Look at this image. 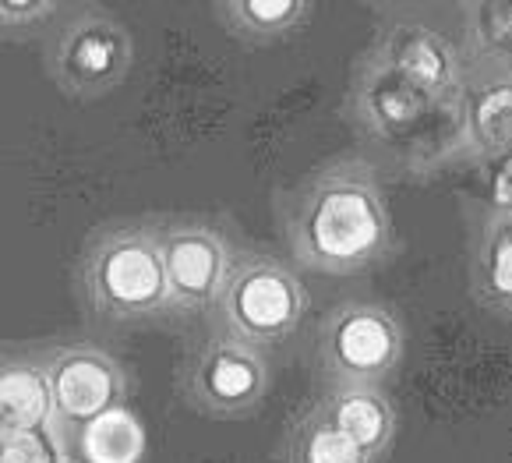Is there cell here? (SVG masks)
<instances>
[{"mask_svg": "<svg viewBox=\"0 0 512 463\" xmlns=\"http://www.w3.org/2000/svg\"><path fill=\"white\" fill-rule=\"evenodd\" d=\"M57 463H71V460H57Z\"/></svg>", "mask_w": 512, "mask_h": 463, "instance_id": "21", "label": "cell"}, {"mask_svg": "<svg viewBox=\"0 0 512 463\" xmlns=\"http://www.w3.org/2000/svg\"><path fill=\"white\" fill-rule=\"evenodd\" d=\"M0 428H18V432L50 428V396L39 357L0 354Z\"/></svg>", "mask_w": 512, "mask_h": 463, "instance_id": "15", "label": "cell"}, {"mask_svg": "<svg viewBox=\"0 0 512 463\" xmlns=\"http://www.w3.org/2000/svg\"><path fill=\"white\" fill-rule=\"evenodd\" d=\"M152 227L163 259L170 319L209 315L237 259L234 237L209 216H152Z\"/></svg>", "mask_w": 512, "mask_h": 463, "instance_id": "8", "label": "cell"}, {"mask_svg": "<svg viewBox=\"0 0 512 463\" xmlns=\"http://www.w3.org/2000/svg\"><path fill=\"white\" fill-rule=\"evenodd\" d=\"M216 18L234 39L251 46L283 43L315 18L311 0H219Z\"/></svg>", "mask_w": 512, "mask_h": 463, "instance_id": "14", "label": "cell"}, {"mask_svg": "<svg viewBox=\"0 0 512 463\" xmlns=\"http://www.w3.org/2000/svg\"><path fill=\"white\" fill-rule=\"evenodd\" d=\"M0 463H57V456L43 428L39 432L0 428Z\"/></svg>", "mask_w": 512, "mask_h": 463, "instance_id": "20", "label": "cell"}, {"mask_svg": "<svg viewBox=\"0 0 512 463\" xmlns=\"http://www.w3.org/2000/svg\"><path fill=\"white\" fill-rule=\"evenodd\" d=\"M269 386L272 372L262 350L234 340L216 326L191 347L177 372V389L184 403L216 421H237L255 414L269 396Z\"/></svg>", "mask_w": 512, "mask_h": 463, "instance_id": "9", "label": "cell"}, {"mask_svg": "<svg viewBox=\"0 0 512 463\" xmlns=\"http://www.w3.org/2000/svg\"><path fill=\"white\" fill-rule=\"evenodd\" d=\"M343 117L368 149L382 152L385 167L407 177H428L460 163L456 103H445L382 68L354 61Z\"/></svg>", "mask_w": 512, "mask_h": 463, "instance_id": "2", "label": "cell"}, {"mask_svg": "<svg viewBox=\"0 0 512 463\" xmlns=\"http://www.w3.org/2000/svg\"><path fill=\"white\" fill-rule=\"evenodd\" d=\"M456 138L460 163L505 156L512 145V64H481L467 68L456 103Z\"/></svg>", "mask_w": 512, "mask_h": 463, "instance_id": "11", "label": "cell"}, {"mask_svg": "<svg viewBox=\"0 0 512 463\" xmlns=\"http://www.w3.org/2000/svg\"><path fill=\"white\" fill-rule=\"evenodd\" d=\"M481 167V213L512 216V160L509 152L495 160L477 163Z\"/></svg>", "mask_w": 512, "mask_h": 463, "instance_id": "19", "label": "cell"}, {"mask_svg": "<svg viewBox=\"0 0 512 463\" xmlns=\"http://www.w3.org/2000/svg\"><path fill=\"white\" fill-rule=\"evenodd\" d=\"M315 407L371 463L389 453L392 439H396V407H392L385 386H329V393L318 396Z\"/></svg>", "mask_w": 512, "mask_h": 463, "instance_id": "12", "label": "cell"}, {"mask_svg": "<svg viewBox=\"0 0 512 463\" xmlns=\"http://www.w3.org/2000/svg\"><path fill=\"white\" fill-rule=\"evenodd\" d=\"M135 64L131 29L99 4L64 8L46 39V71L71 99H99L128 78Z\"/></svg>", "mask_w": 512, "mask_h": 463, "instance_id": "5", "label": "cell"}, {"mask_svg": "<svg viewBox=\"0 0 512 463\" xmlns=\"http://www.w3.org/2000/svg\"><path fill=\"white\" fill-rule=\"evenodd\" d=\"M467 287L484 312H512V216L477 209L467 241Z\"/></svg>", "mask_w": 512, "mask_h": 463, "instance_id": "13", "label": "cell"}, {"mask_svg": "<svg viewBox=\"0 0 512 463\" xmlns=\"http://www.w3.org/2000/svg\"><path fill=\"white\" fill-rule=\"evenodd\" d=\"M407 350V333L392 304L350 301L332 304L318 322L315 357L329 386H385Z\"/></svg>", "mask_w": 512, "mask_h": 463, "instance_id": "6", "label": "cell"}, {"mask_svg": "<svg viewBox=\"0 0 512 463\" xmlns=\"http://www.w3.org/2000/svg\"><path fill=\"white\" fill-rule=\"evenodd\" d=\"M61 11L64 8L53 0H0V36H29L50 29Z\"/></svg>", "mask_w": 512, "mask_h": 463, "instance_id": "18", "label": "cell"}, {"mask_svg": "<svg viewBox=\"0 0 512 463\" xmlns=\"http://www.w3.org/2000/svg\"><path fill=\"white\" fill-rule=\"evenodd\" d=\"M311 312V294L290 262L265 248H237L223 290L212 304V326L262 350L287 343Z\"/></svg>", "mask_w": 512, "mask_h": 463, "instance_id": "4", "label": "cell"}, {"mask_svg": "<svg viewBox=\"0 0 512 463\" xmlns=\"http://www.w3.org/2000/svg\"><path fill=\"white\" fill-rule=\"evenodd\" d=\"M53 428H85L124 407L128 375L96 343H57L39 357Z\"/></svg>", "mask_w": 512, "mask_h": 463, "instance_id": "10", "label": "cell"}, {"mask_svg": "<svg viewBox=\"0 0 512 463\" xmlns=\"http://www.w3.org/2000/svg\"><path fill=\"white\" fill-rule=\"evenodd\" d=\"M283 460L287 463H371L347 435L336 432V428L318 414L315 403H308V407L290 421L287 442H283Z\"/></svg>", "mask_w": 512, "mask_h": 463, "instance_id": "17", "label": "cell"}, {"mask_svg": "<svg viewBox=\"0 0 512 463\" xmlns=\"http://www.w3.org/2000/svg\"><path fill=\"white\" fill-rule=\"evenodd\" d=\"M357 61L382 68L400 82L428 92L445 103H460L467 61L456 43V29L417 8H389L371 29V39Z\"/></svg>", "mask_w": 512, "mask_h": 463, "instance_id": "7", "label": "cell"}, {"mask_svg": "<svg viewBox=\"0 0 512 463\" xmlns=\"http://www.w3.org/2000/svg\"><path fill=\"white\" fill-rule=\"evenodd\" d=\"M283 241L297 266L325 276H357L396 251V216L382 167L343 152L311 167L276 198Z\"/></svg>", "mask_w": 512, "mask_h": 463, "instance_id": "1", "label": "cell"}, {"mask_svg": "<svg viewBox=\"0 0 512 463\" xmlns=\"http://www.w3.org/2000/svg\"><path fill=\"white\" fill-rule=\"evenodd\" d=\"M456 43L467 68L512 64V8L509 0H467L460 4Z\"/></svg>", "mask_w": 512, "mask_h": 463, "instance_id": "16", "label": "cell"}, {"mask_svg": "<svg viewBox=\"0 0 512 463\" xmlns=\"http://www.w3.org/2000/svg\"><path fill=\"white\" fill-rule=\"evenodd\" d=\"M78 294L92 322L145 326L170 319L152 216L96 227L78 255Z\"/></svg>", "mask_w": 512, "mask_h": 463, "instance_id": "3", "label": "cell"}]
</instances>
